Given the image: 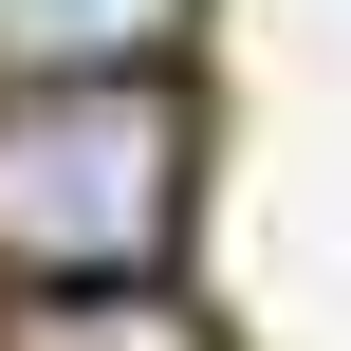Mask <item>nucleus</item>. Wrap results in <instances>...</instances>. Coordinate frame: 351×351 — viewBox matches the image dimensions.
I'll return each instance as SVG.
<instances>
[{"label": "nucleus", "mask_w": 351, "mask_h": 351, "mask_svg": "<svg viewBox=\"0 0 351 351\" xmlns=\"http://www.w3.org/2000/svg\"><path fill=\"white\" fill-rule=\"evenodd\" d=\"M19 351H204V333H185L148 278H93V296H56V315H37Z\"/></svg>", "instance_id": "2"}, {"label": "nucleus", "mask_w": 351, "mask_h": 351, "mask_svg": "<svg viewBox=\"0 0 351 351\" xmlns=\"http://www.w3.org/2000/svg\"><path fill=\"white\" fill-rule=\"evenodd\" d=\"M148 19H167V0H0L19 56H148Z\"/></svg>", "instance_id": "3"}, {"label": "nucleus", "mask_w": 351, "mask_h": 351, "mask_svg": "<svg viewBox=\"0 0 351 351\" xmlns=\"http://www.w3.org/2000/svg\"><path fill=\"white\" fill-rule=\"evenodd\" d=\"M185 167H204V130L148 56H56L37 93H0V278H37V296L167 278Z\"/></svg>", "instance_id": "1"}]
</instances>
